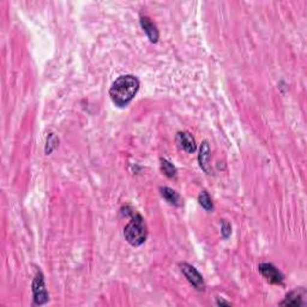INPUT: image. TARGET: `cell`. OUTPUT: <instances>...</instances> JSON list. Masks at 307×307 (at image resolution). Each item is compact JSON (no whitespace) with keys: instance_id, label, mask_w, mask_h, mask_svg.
<instances>
[{"instance_id":"obj_10","label":"cell","mask_w":307,"mask_h":307,"mask_svg":"<svg viewBox=\"0 0 307 307\" xmlns=\"http://www.w3.org/2000/svg\"><path fill=\"white\" fill-rule=\"evenodd\" d=\"M161 195H162V197L165 198L171 205L179 206L181 204V199H180L179 193L174 191V190L169 189V187H161Z\"/></svg>"},{"instance_id":"obj_3","label":"cell","mask_w":307,"mask_h":307,"mask_svg":"<svg viewBox=\"0 0 307 307\" xmlns=\"http://www.w3.org/2000/svg\"><path fill=\"white\" fill-rule=\"evenodd\" d=\"M180 270H181L184 276L186 277L187 281L190 282V285H191L196 290L203 292V290L205 289L204 279H203L202 274H200L195 266L190 265L189 263H181L180 264Z\"/></svg>"},{"instance_id":"obj_1","label":"cell","mask_w":307,"mask_h":307,"mask_svg":"<svg viewBox=\"0 0 307 307\" xmlns=\"http://www.w3.org/2000/svg\"><path fill=\"white\" fill-rule=\"evenodd\" d=\"M138 90L139 81L136 76H120L110 87V96L118 107H125L134 99Z\"/></svg>"},{"instance_id":"obj_4","label":"cell","mask_w":307,"mask_h":307,"mask_svg":"<svg viewBox=\"0 0 307 307\" xmlns=\"http://www.w3.org/2000/svg\"><path fill=\"white\" fill-rule=\"evenodd\" d=\"M33 295L34 304L35 305H44L48 301L49 295L46 289V283H44V274L41 271L36 272L33 281Z\"/></svg>"},{"instance_id":"obj_9","label":"cell","mask_w":307,"mask_h":307,"mask_svg":"<svg viewBox=\"0 0 307 307\" xmlns=\"http://www.w3.org/2000/svg\"><path fill=\"white\" fill-rule=\"evenodd\" d=\"M304 294H305V290L304 289L293 290V292H290L289 294L285 296V299L282 303H280V305H303Z\"/></svg>"},{"instance_id":"obj_11","label":"cell","mask_w":307,"mask_h":307,"mask_svg":"<svg viewBox=\"0 0 307 307\" xmlns=\"http://www.w3.org/2000/svg\"><path fill=\"white\" fill-rule=\"evenodd\" d=\"M161 168H162L165 175L168 176V178H175L176 176V168L173 166V163L165 160V158L161 160Z\"/></svg>"},{"instance_id":"obj_5","label":"cell","mask_w":307,"mask_h":307,"mask_svg":"<svg viewBox=\"0 0 307 307\" xmlns=\"http://www.w3.org/2000/svg\"><path fill=\"white\" fill-rule=\"evenodd\" d=\"M259 271L262 272V275H263L270 283H274V285H282L283 275L277 270V268H275L272 264L269 263L261 264V265H259Z\"/></svg>"},{"instance_id":"obj_7","label":"cell","mask_w":307,"mask_h":307,"mask_svg":"<svg viewBox=\"0 0 307 307\" xmlns=\"http://www.w3.org/2000/svg\"><path fill=\"white\" fill-rule=\"evenodd\" d=\"M198 161H199V166L205 173H210V147L209 143L204 141L200 145L199 155H198Z\"/></svg>"},{"instance_id":"obj_13","label":"cell","mask_w":307,"mask_h":307,"mask_svg":"<svg viewBox=\"0 0 307 307\" xmlns=\"http://www.w3.org/2000/svg\"><path fill=\"white\" fill-rule=\"evenodd\" d=\"M57 144H58V138L55 137L54 133H51L49 134L48 139H47V147H46V154L47 155H49L53 150L57 148Z\"/></svg>"},{"instance_id":"obj_2","label":"cell","mask_w":307,"mask_h":307,"mask_svg":"<svg viewBox=\"0 0 307 307\" xmlns=\"http://www.w3.org/2000/svg\"><path fill=\"white\" fill-rule=\"evenodd\" d=\"M124 237L131 246L138 247L147 240L148 229L144 219L139 214L131 211V221L124 228Z\"/></svg>"},{"instance_id":"obj_15","label":"cell","mask_w":307,"mask_h":307,"mask_svg":"<svg viewBox=\"0 0 307 307\" xmlns=\"http://www.w3.org/2000/svg\"><path fill=\"white\" fill-rule=\"evenodd\" d=\"M216 304H218V305H227V306L230 305V303H228V301L222 300V299H218V301H216Z\"/></svg>"},{"instance_id":"obj_6","label":"cell","mask_w":307,"mask_h":307,"mask_svg":"<svg viewBox=\"0 0 307 307\" xmlns=\"http://www.w3.org/2000/svg\"><path fill=\"white\" fill-rule=\"evenodd\" d=\"M139 22H141L142 29L144 30V33L147 34L148 39L150 40V42L156 44V42L158 41V39H160V34H158L157 26L154 24L152 21H150V18L147 17V16H141Z\"/></svg>"},{"instance_id":"obj_8","label":"cell","mask_w":307,"mask_h":307,"mask_svg":"<svg viewBox=\"0 0 307 307\" xmlns=\"http://www.w3.org/2000/svg\"><path fill=\"white\" fill-rule=\"evenodd\" d=\"M176 141H178L180 148H182L185 152L193 153L196 150L195 138H193L192 134L190 133V132L186 131L179 132L178 136H176Z\"/></svg>"},{"instance_id":"obj_12","label":"cell","mask_w":307,"mask_h":307,"mask_svg":"<svg viewBox=\"0 0 307 307\" xmlns=\"http://www.w3.org/2000/svg\"><path fill=\"white\" fill-rule=\"evenodd\" d=\"M198 200H199V204L202 205V208H204L206 211H211L214 209L213 205V200H211L210 196L206 191L200 192L199 197H198Z\"/></svg>"},{"instance_id":"obj_14","label":"cell","mask_w":307,"mask_h":307,"mask_svg":"<svg viewBox=\"0 0 307 307\" xmlns=\"http://www.w3.org/2000/svg\"><path fill=\"white\" fill-rule=\"evenodd\" d=\"M221 233H222V237H223L224 239L229 238V235L232 234V227H230V224L226 221V219H223V221H222Z\"/></svg>"}]
</instances>
